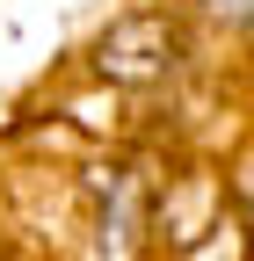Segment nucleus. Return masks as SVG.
I'll use <instances>...</instances> for the list:
<instances>
[{
  "instance_id": "nucleus-1",
  "label": "nucleus",
  "mask_w": 254,
  "mask_h": 261,
  "mask_svg": "<svg viewBox=\"0 0 254 261\" xmlns=\"http://www.w3.org/2000/svg\"><path fill=\"white\" fill-rule=\"evenodd\" d=\"M204 8H211V15H225V22H247V29H254V0H204Z\"/></svg>"
}]
</instances>
